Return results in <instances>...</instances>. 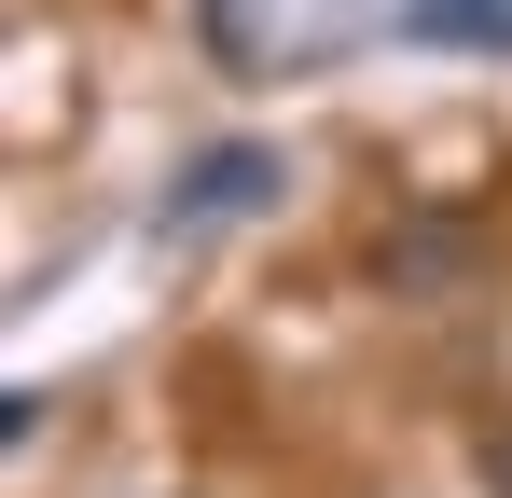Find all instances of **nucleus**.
Returning a JSON list of instances; mask_svg holds the SVG:
<instances>
[{"instance_id": "obj_2", "label": "nucleus", "mask_w": 512, "mask_h": 498, "mask_svg": "<svg viewBox=\"0 0 512 498\" xmlns=\"http://www.w3.org/2000/svg\"><path fill=\"white\" fill-rule=\"evenodd\" d=\"M471 263H485V222L429 208V222H388V236H374V291H402V305H443V291H471Z\"/></svg>"}, {"instance_id": "obj_1", "label": "nucleus", "mask_w": 512, "mask_h": 498, "mask_svg": "<svg viewBox=\"0 0 512 498\" xmlns=\"http://www.w3.org/2000/svg\"><path fill=\"white\" fill-rule=\"evenodd\" d=\"M277 180H291V166L263 153V139H222V153H194V166L167 180L153 236H222V222H250V208H277Z\"/></svg>"}, {"instance_id": "obj_3", "label": "nucleus", "mask_w": 512, "mask_h": 498, "mask_svg": "<svg viewBox=\"0 0 512 498\" xmlns=\"http://www.w3.org/2000/svg\"><path fill=\"white\" fill-rule=\"evenodd\" d=\"M402 42H457V56H512V0H416Z\"/></svg>"}, {"instance_id": "obj_4", "label": "nucleus", "mask_w": 512, "mask_h": 498, "mask_svg": "<svg viewBox=\"0 0 512 498\" xmlns=\"http://www.w3.org/2000/svg\"><path fill=\"white\" fill-rule=\"evenodd\" d=\"M485 498H512V415L485 429Z\"/></svg>"}]
</instances>
